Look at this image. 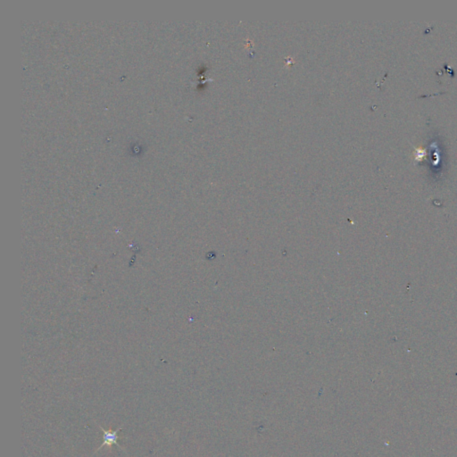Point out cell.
<instances>
[{
    "instance_id": "6da1fadb",
    "label": "cell",
    "mask_w": 457,
    "mask_h": 457,
    "mask_svg": "<svg viewBox=\"0 0 457 457\" xmlns=\"http://www.w3.org/2000/svg\"><path fill=\"white\" fill-rule=\"evenodd\" d=\"M99 428H100V430H102L103 432H104V437H103L104 441H103L102 445L99 446V448L97 449V452L98 451V450H100V448H102V447H104L105 446H107L110 448L113 445L118 446L120 448H122L124 451H125L124 448H123V447L120 446L118 443H117V439H119V436L117 435V433H118L120 430H122L123 426L119 427L118 429L116 430H105L101 426H99Z\"/></svg>"
}]
</instances>
